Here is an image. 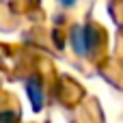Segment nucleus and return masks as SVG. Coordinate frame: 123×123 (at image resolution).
<instances>
[{
    "label": "nucleus",
    "mask_w": 123,
    "mask_h": 123,
    "mask_svg": "<svg viewBox=\"0 0 123 123\" xmlns=\"http://www.w3.org/2000/svg\"><path fill=\"white\" fill-rule=\"evenodd\" d=\"M61 2H63V4H71L74 0H61Z\"/></svg>",
    "instance_id": "1"
}]
</instances>
